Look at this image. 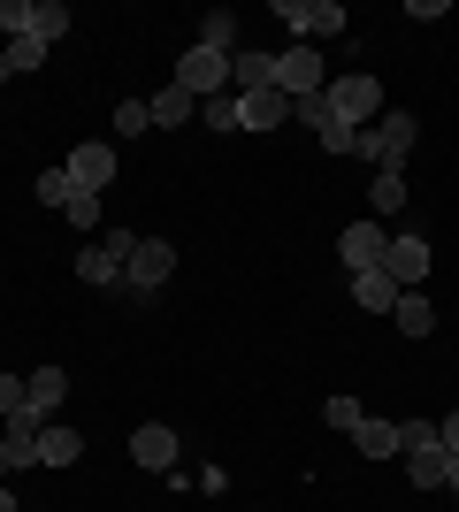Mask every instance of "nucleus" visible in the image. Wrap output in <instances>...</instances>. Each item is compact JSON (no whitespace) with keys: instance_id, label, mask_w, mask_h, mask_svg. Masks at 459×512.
I'll use <instances>...</instances> for the list:
<instances>
[{"instance_id":"nucleus-6","label":"nucleus","mask_w":459,"mask_h":512,"mask_svg":"<svg viewBox=\"0 0 459 512\" xmlns=\"http://www.w3.org/2000/svg\"><path fill=\"white\" fill-rule=\"evenodd\" d=\"M322 85H329L322 46H284V54H276V92H284V100H306V92H322Z\"/></svg>"},{"instance_id":"nucleus-16","label":"nucleus","mask_w":459,"mask_h":512,"mask_svg":"<svg viewBox=\"0 0 459 512\" xmlns=\"http://www.w3.org/2000/svg\"><path fill=\"white\" fill-rule=\"evenodd\" d=\"M391 329H406V337H429V329H437V306L421 299V291H398V306H391Z\"/></svg>"},{"instance_id":"nucleus-13","label":"nucleus","mask_w":459,"mask_h":512,"mask_svg":"<svg viewBox=\"0 0 459 512\" xmlns=\"http://www.w3.org/2000/svg\"><path fill=\"white\" fill-rule=\"evenodd\" d=\"M77 459H85V436L62 428V421H46L39 428V467H77Z\"/></svg>"},{"instance_id":"nucleus-17","label":"nucleus","mask_w":459,"mask_h":512,"mask_svg":"<svg viewBox=\"0 0 459 512\" xmlns=\"http://www.w3.org/2000/svg\"><path fill=\"white\" fill-rule=\"evenodd\" d=\"M352 306H368V314H391V306H398V283L383 276V268H368V276H352Z\"/></svg>"},{"instance_id":"nucleus-9","label":"nucleus","mask_w":459,"mask_h":512,"mask_svg":"<svg viewBox=\"0 0 459 512\" xmlns=\"http://www.w3.org/2000/svg\"><path fill=\"white\" fill-rule=\"evenodd\" d=\"M383 276H391L398 291H421V276H429V237H421V230H398L391 253H383Z\"/></svg>"},{"instance_id":"nucleus-11","label":"nucleus","mask_w":459,"mask_h":512,"mask_svg":"<svg viewBox=\"0 0 459 512\" xmlns=\"http://www.w3.org/2000/svg\"><path fill=\"white\" fill-rule=\"evenodd\" d=\"M69 398V375L62 367H39V375H23V413L31 421H54V406Z\"/></svg>"},{"instance_id":"nucleus-18","label":"nucleus","mask_w":459,"mask_h":512,"mask_svg":"<svg viewBox=\"0 0 459 512\" xmlns=\"http://www.w3.org/2000/svg\"><path fill=\"white\" fill-rule=\"evenodd\" d=\"M368 207H375V222H391V214L406 207V176H398V169H375V184H368Z\"/></svg>"},{"instance_id":"nucleus-21","label":"nucleus","mask_w":459,"mask_h":512,"mask_svg":"<svg viewBox=\"0 0 459 512\" xmlns=\"http://www.w3.org/2000/svg\"><path fill=\"white\" fill-rule=\"evenodd\" d=\"M199 123H207V130H245V123H238V92H215V100H199Z\"/></svg>"},{"instance_id":"nucleus-8","label":"nucleus","mask_w":459,"mask_h":512,"mask_svg":"<svg viewBox=\"0 0 459 512\" xmlns=\"http://www.w3.org/2000/svg\"><path fill=\"white\" fill-rule=\"evenodd\" d=\"M69 184H77V192H92V199H108V184H115V146L108 138H92V146H69Z\"/></svg>"},{"instance_id":"nucleus-14","label":"nucleus","mask_w":459,"mask_h":512,"mask_svg":"<svg viewBox=\"0 0 459 512\" xmlns=\"http://www.w3.org/2000/svg\"><path fill=\"white\" fill-rule=\"evenodd\" d=\"M146 115H153L161 130H176V123H192V115H199V100H192L184 85H161V92L146 100Z\"/></svg>"},{"instance_id":"nucleus-32","label":"nucleus","mask_w":459,"mask_h":512,"mask_svg":"<svg viewBox=\"0 0 459 512\" xmlns=\"http://www.w3.org/2000/svg\"><path fill=\"white\" fill-rule=\"evenodd\" d=\"M352 138H360L352 123H329V130H322V153H352Z\"/></svg>"},{"instance_id":"nucleus-10","label":"nucleus","mask_w":459,"mask_h":512,"mask_svg":"<svg viewBox=\"0 0 459 512\" xmlns=\"http://www.w3.org/2000/svg\"><path fill=\"white\" fill-rule=\"evenodd\" d=\"M176 451H184V444H176V428H161V421H146V428L131 436V459H138L146 474H169V467H176Z\"/></svg>"},{"instance_id":"nucleus-29","label":"nucleus","mask_w":459,"mask_h":512,"mask_svg":"<svg viewBox=\"0 0 459 512\" xmlns=\"http://www.w3.org/2000/svg\"><path fill=\"white\" fill-rule=\"evenodd\" d=\"M146 123H153V115H146V100H123V107H115V138H138Z\"/></svg>"},{"instance_id":"nucleus-35","label":"nucleus","mask_w":459,"mask_h":512,"mask_svg":"<svg viewBox=\"0 0 459 512\" xmlns=\"http://www.w3.org/2000/svg\"><path fill=\"white\" fill-rule=\"evenodd\" d=\"M0 512H23V505H16V490H8V482H0Z\"/></svg>"},{"instance_id":"nucleus-22","label":"nucleus","mask_w":459,"mask_h":512,"mask_svg":"<svg viewBox=\"0 0 459 512\" xmlns=\"http://www.w3.org/2000/svg\"><path fill=\"white\" fill-rule=\"evenodd\" d=\"M322 421H329V428H345V436H352V428L368 421V406H360L352 390H337V398H329V406H322Z\"/></svg>"},{"instance_id":"nucleus-19","label":"nucleus","mask_w":459,"mask_h":512,"mask_svg":"<svg viewBox=\"0 0 459 512\" xmlns=\"http://www.w3.org/2000/svg\"><path fill=\"white\" fill-rule=\"evenodd\" d=\"M238 16H230V8H215V16H199V46H215V54H238Z\"/></svg>"},{"instance_id":"nucleus-7","label":"nucleus","mask_w":459,"mask_h":512,"mask_svg":"<svg viewBox=\"0 0 459 512\" xmlns=\"http://www.w3.org/2000/svg\"><path fill=\"white\" fill-rule=\"evenodd\" d=\"M383 253H391V230L383 222H345V237H337V260H345L352 276H368V268H383Z\"/></svg>"},{"instance_id":"nucleus-5","label":"nucleus","mask_w":459,"mask_h":512,"mask_svg":"<svg viewBox=\"0 0 459 512\" xmlns=\"http://www.w3.org/2000/svg\"><path fill=\"white\" fill-rule=\"evenodd\" d=\"M169 85H184L192 92V100H215V92H230V54H215V46H184V54H176V77Z\"/></svg>"},{"instance_id":"nucleus-15","label":"nucleus","mask_w":459,"mask_h":512,"mask_svg":"<svg viewBox=\"0 0 459 512\" xmlns=\"http://www.w3.org/2000/svg\"><path fill=\"white\" fill-rule=\"evenodd\" d=\"M352 451H360V459H398V421H360L352 428Z\"/></svg>"},{"instance_id":"nucleus-34","label":"nucleus","mask_w":459,"mask_h":512,"mask_svg":"<svg viewBox=\"0 0 459 512\" xmlns=\"http://www.w3.org/2000/svg\"><path fill=\"white\" fill-rule=\"evenodd\" d=\"M437 436H444V451H459V406H452V413L437 421Z\"/></svg>"},{"instance_id":"nucleus-24","label":"nucleus","mask_w":459,"mask_h":512,"mask_svg":"<svg viewBox=\"0 0 459 512\" xmlns=\"http://www.w3.org/2000/svg\"><path fill=\"white\" fill-rule=\"evenodd\" d=\"M62 31H69V0H39V23H31V39H46V46H54Z\"/></svg>"},{"instance_id":"nucleus-31","label":"nucleus","mask_w":459,"mask_h":512,"mask_svg":"<svg viewBox=\"0 0 459 512\" xmlns=\"http://www.w3.org/2000/svg\"><path fill=\"white\" fill-rule=\"evenodd\" d=\"M8 413H23V375H0V421Z\"/></svg>"},{"instance_id":"nucleus-4","label":"nucleus","mask_w":459,"mask_h":512,"mask_svg":"<svg viewBox=\"0 0 459 512\" xmlns=\"http://www.w3.org/2000/svg\"><path fill=\"white\" fill-rule=\"evenodd\" d=\"M276 23H291V46H314V39L352 31V16L337 8V0H276Z\"/></svg>"},{"instance_id":"nucleus-25","label":"nucleus","mask_w":459,"mask_h":512,"mask_svg":"<svg viewBox=\"0 0 459 512\" xmlns=\"http://www.w3.org/2000/svg\"><path fill=\"white\" fill-rule=\"evenodd\" d=\"M39 199H46V207H69V199H77V184H69L62 161H54V169H39Z\"/></svg>"},{"instance_id":"nucleus-33","label":"nucleus","mask_w":459,"mask_h":512,"mask_svg":"<svg viewBox=\"0 0 459 512\" xmlns=\"http://www.w3.org/2000/svg\"><path fill=\"white\" fill-rule=\"evenodd\" d=\"M406 16H414V23H437V16H452V0H406Z\"/></svg>"},{"instance_id":"nucleus-12","label":"nucleus","mask_w":459,"mask_h":512,"mask_svg":"<svg viewBox=\"0 0 459 512\" xmlns=\"http://www.w3.org/2000/svg\"><path fill=\"white\" fill-rule=\"evenodd\" d=\"M284 115H291V100H284L276 85H261V92H238V123H245V130H276Z\"/></svg>"},{"instance_id":"nucleus-3","label":"nucleus","mask_w":459,"mask_h":512,"mask_svg":"<svg viewBox=\"0 0 459 512\" xmlns=\"http://www.w3.org/2000/svg\"><path fill=\"white\" fill-rule=\"evenodd\" d=\"M322 100H329V115H337V123H352V130H368L375 115H383V85H375V77H360V69L329 77Z\"/></svg>"},{"instance_id":"nucleus-36","label":"nucleus","mask_w":459,"mask_h":512,"mask_svg":"<svg viewBox=\"0 0 459 512\" xmlns=\"http://www.w3.org/2000/svg\"><path fill=\"white\" fill-rule=\"evenodd\" d=\"M0 482H8V459H0Z\"/></svg>"},{"instance_id":"nucleus-23","label":"nucleus","mask_w":459,"mask_h":512,"mask_svg":"<svg viewBox=\"0 0 459 512\" xmlns=\"http://www.w3.org/2000/svg\"><path fill=\"white\" fill-rule=\"evenodd\" d=\"M31 23H39V0H0V31L8 39H31Z\"/></svg>"},{"instance_id":"nucleus-27","label":"nucleus","mask_w":459,"mask_h":512,"mask_svg":"<svg viewBox=\"0 0 459 512\" xmlns=\"http://www.w3.org/2000/svg\"><path fill=\"white\" fill-rule=\"evenodd\" d=\"M0 54H8V69H39L46 62V39H8Z\"/></svg>"},{"instance_id":"nucleus-28","label":"nucleus","mask_w":459,"mask_h":512,"mask_svg":"<svg viewBox=\"0 0 459 512\" xmlns=\"http://www.w3.org/2000/svg\"><path fill=\"white\" fill-rule=\"evenodd\" d=\"M100 207H108V199H92V192H77V199H69V222H77V230H100Z\"/></svg>"},{"instance_id":"nucleus-2","label":"nucleus","mask_w":459,"mask_h":512,"mask_svg":"<svg viewBox=\"0 0 459 512\" xmlns=\"http://www.w3.org/2000/svg\"><path fill=\"white\" fill-rule=\"evenodd\" d=\"M169 276H176V245H169V237H138V253H131V268H123V283H115V291H123L131 306H146Z\"/></svg>"},{"instance_id":"nucleus-1","label":"nucleus","mask_w":459,"mask_h":512,"mask_svg":"<svg viewBox=\"0 0 459 512\" xmlns=\"http://www.w3.org/2000/svg\"><path fill=\"white\" fill-rule=\"evenodd\" d=\"M398 459H406V474H414V490H444L452 451H444L437 421H398Z\"/></svg>"},{"instance_id":"nucleus-20","label":"nucleus","mask_w":459,"mask_h":512,"mask_svg":"<svg viewBox=\"0 0 459 512\" xmlns=\"http://www.w3.org/2000/svg\"><path fill=\"white\" fill-rule=\"evenodd\" d=\"M77 276H85V283H100V291H115V283H123V268H115V260L100 253V245H85V253H77Z\"/></svg>"},{"instance_id":"nucleus-26","label":"nucleus","mask_w":459,"mask_h":512,"mask_svg":"<svg viewBox=\"0 0 459 512\" xmlns=\"http://www.w3.org/2000/svg\"><path fill=\"white\" fill-rule=\"evenodd\" d=\"M291 115H299V123L314 130V138H322V130L337 123V115H329V100H322V92H306V100H291Z\"/></svg>"},{"instance_id":"nucleus-30","label":"nucleus","mask_w":459,"mask_h":512,"mask_svg":"<svg viewBox=\"0 0 459 512\" xmlns=\"http://www.w3.org/2000/svg\"><path fill=\"white\" fill-rule=\"evenodd\" d=\"M100 253H108L115 268H131V253H138V230H108V237H100Z\"/></svg>"}]
</instances>
